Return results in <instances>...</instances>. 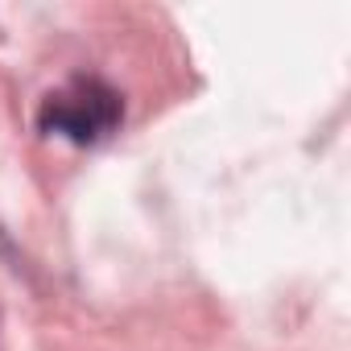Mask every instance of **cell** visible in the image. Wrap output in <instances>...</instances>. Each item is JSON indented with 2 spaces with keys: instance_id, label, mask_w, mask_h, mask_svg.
<instances>
[{
  "instance_id": "obj_1",
  "label": "cell",
  "mask_w": 351,
  "mask_h": 351,
  "mask_svg": "<svg viewBox=\"0 0 351 351\" xmlns=\"http://www.w3.org/2000/svg\"><path fill=\"white\" fill-rule=\"evenodd\" d=\"M124 120V99L112 83L99 75H75L62 87H54L38 108V128L46 136L71 141V145H99L108 141Z\"/></svg>"
},
{
  "instance_id": "obj_2",
  "label": "cell",
  "mask_w": 351,
  "mask_h": 351,
  "mask_svg": "<svg viewBox=\"0 0 351 351\" xmlns=\"http://www.w3.org/2000/svg\"><path fill=\"white\" fill-rule=\"evenodd\" d=\"M0 248H5V236H0Z\"/></svg>"
}]
</instances>
